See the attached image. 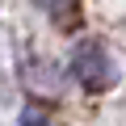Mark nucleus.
<instances>
[{"label": "nucleus", "instance_id": "nucleus-3", "mask_svg": "<svg viewBox=\"0 0 126 126\" xmlns=\"http://www.w3.org/2000/svg\"><path fill=\"white\" fill-rule=\"evenodd\" d=\"M21 126H46L42 109H30V105H25V113H21Z\"/></svg>", "mask_w": 126, "mask_h": 126}, {"label": "nucleus", "instance_id": "nucleus-2", "mask_svg": "<svg viewBox=\"0 0 126 126\" xmlns=\"http://www.w3.org/2000/svg\"><path fill=\"white\" fill-rule=\"evenodd\" d=\"M34 4H42L46 13H55V17L63 21V13H72V4H76V0H34Z\"/></svg>", "mask_w": 126, "mask_h": 126}, {"label": "nucleus", "instance_id": "nucleus-1", "mask_svg": "<svg viewBox=\"0 0 126 126\" xmlns=\"http://www.w3.org/2000/svg\"><path fill=\"white\" fill-rule=\"evenodd\" d=\"M67 72H72L84 88H93V93H101V88H109V84L118 80V67H113V59H109V50H105L101 42H80V46L72 50Z\"/></svg>", "mask_w": 126, "mask_h": 126}]
</instances>
